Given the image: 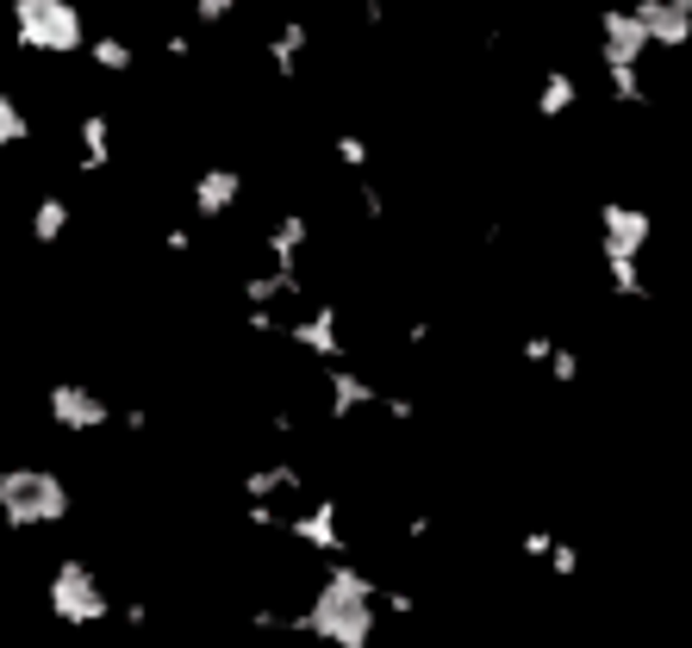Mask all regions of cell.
Wrapping results in <instances>:
<instances>
[{
	"instance_id": "cell-1",
	"label": "cell",
	"mask_w": 692,
	"mask_h": 648,
	"mask_svg": "<svg viewBox=\"0 0 692 648\" xmlns=\"http://www.w3.org/2000/svg\"><path fill=\"white\" fill-rule=\"evenodd\" d=\"M63 512H69V493H63L57 474H44V468H7L0 474V517L7 524L32 530V524H57Z\"/></svg>"
},
{
	"instance_id": "cell-2",
	"label": "cell",
	"mask_w": 692,
	"mask_h": 648,
	"mask_svg": "<svg viewBox=\"0 0 692 648\" xmlns=\"http://www.w3.org/2000/svg\"><path fill=\"white\" fill-rule=\"evenodd\" d=\"M13 38L44 57L81 51V13L76 0H13Z\"/></svg>"
},
{
	"instance_id": "cell-3",
	"label": "cell",
	"mask_w": 692,
	"mask_h": 648,
	"mask_svg": "<svg viewBox=\"0 0 692 648\" xmlns=\"http://www.w3.org/2000/svg\"><path fill=\"white\" fill-rule=\"evenodd\" d=\"M306 624L319 629V636H331V643L356 648L368 636V586L356 573H331L325 592H319V605L306 611Z\"/></svg>"
},
{
	"instance_id": "cell-4",
	"label": "cell",
	"mask_w": 692,
	"mask_h": 648,
	"mask_svg": "<svg viewBox=\"0 0 692 648\" xmlns=\"http://www.w3.org/2000/svg\"><path fill=\"white\" fill-rule=\"evenodd\" d=\"M51 611H57L63 624H94V617H107V592H100V580L81 561H69L51 580Z\"/></svg>"
},
{
	"instance_id": "cell-5",
	"label": "cell",
	"mask_w": 692,
	"mask_h": 648,
	"mask_svg": "<svg viewBox=\"0 0 692 648\" xmlns=\"http://www.w3.org/2000/svg\"><path fill=\"white\" fill-rule=\"evenodd\" d=\"M51 418H57L63 431H100L113 412H107L100 393H88V387H76V381H63V387H51Z\"/></svg>"
},
{
	"instance_id": "cell-6",
	"label": "cell",
	"mask_w": 692,
	"mask_h": 648,
	"mask_svg": "<svg viewBox=\"0 0 692 648\" xmlns=\"http://www.w3.org/2000/svg\"><path fill=\"white\" fill-rule=\"evenodd\" d=\"M237 193H244V175H237V169H207L200 181H193V206L219 219V212L237 206Z\"/></svg>"
},
{
	"instance_id": "cell-7",
	"label": "cell",
	"mask_w": 692,
	"mask_h": 648,
	"mask_svg": "<svg viewBox=\"0 0 692 648\" xmlns=\"http://www.w3.org/2000/svg\"><path fill=\"white\" fill-rule=\"evenodd\" d=\"M636 20H643V32H649V38H687L692 7H687V0H655V7H643V13H636Z\"/></svg>"
},
{
	"instance_id": "cell-8",
	"label": "cell",
	"mask_w": 692,
	"mask_h": 648,
	"mask_svg": "<svg viewBox=\"0 0 692 648\" xmlns=\"http://www.w3.org/2000/svg\"><path fill=\"white\" fill-rule=\"evenodd\" d=\"M605 38H612V63H630L649 44V32H643V20H605Z\"/></svg>"
},
{
	"instance_id": "cell-9",
	"label": "cell",
	"mask_w": 692,
	"mask_h": 648,
	"mask_svg": "<svg viewBox=\"0 0 692 648\" xmlns=\"http://www.w3.org/2000/svg\"><path fill=\"white\" fill-rule=\"evenodd\" d=\"M293 337H300V344H306L312 356H337V319H331V312H312V319L300 324Z\"/></svg>"
},
{
	"instance_id": "cell-10",
	"label": "cell",
	"mask_w": 692,
	"mask_h": 648,
	"mask_svg": "<svg viewBox=\"0 0 692 648\" xmlns=\"http://www.w3.org/2000/svg\"><path fill=\"white\" fill-rule=\"evenodd\" d=\"M63 231H69V206L51 193V200H38V212H32V237H38V244H57Z\"/></svg>"
},
{
	"instance_id": "cell-11",
	"label": "cell",
	"mask_w": 692,
	"mask_h": 648,
	"mask_svg": "<svg viewBox=\"0 0 692 648\" xmlns=\"http://www.w3.org/2000/svg\"><path fill=\"white\" fill-rule=\"evenodd\" d=\"M605 231H612V256H630L636 244H643V219H636V212H605Z\"/></svg>"
},
{
	"instance_id": "cell-12",
	"label": "cell",
	"mask_w": 692,
	"mask_h": 648,
	"mask_svg": "<svg viewBox=\"0 0 692 648\" xmlns=\"http://www.w3.org/2000/svg\"><path fill=\"white\" fill-rule=\"evenodd\" d=\"M25 132H32V119L20 113V100L0 94V156L13 150V144H25Z\"/></svg>"
},
{
	"instance_id": "cell-13",
	"label": "cell",
	"mask_w": 692,
	"mask_h": 648,
	"mask_svg": "<svg viewBox=\"0 0 692 648\" xmlns=\"http://www.w3.org/2000/svg\"><path fill=\"white\" fill-rule=\"evenodd\" d=\"M94 63H100V69H113V76H125V69H132V44H125V38H100L94 44Z\"/></svg>"
},
{
	"instance_id": "cell-14",
	"label": "cell",
	"mask_w": 692,
	"mask_h": 648,
	"mask_svg": "<svg viewBox=\"0 0 692 648\" xmlns=\"http://www.w3.org/2000/svg\"><path fill=\"white\" fill-rule=\"evenodd\" d=\"M331 387H337V412H349V405H362V400H368V387H362V381H349V375H337Z\"/></svg>"
},
{
	"instance_id": "cell-15",
	"label": "cell",
	"mask_w": 692,
	"mask_h": 648,
	"mask_svg": "<svg viewBox=\"0 0 692 648\" xmlns=\"http://www.w3.org/2000/svg\"><path fill=\"white\" fill-rule=\"evenodd\" d=\"M231 7H237V0H193V13H200V20H225Z\"/></svg>"
}]
</instances>
